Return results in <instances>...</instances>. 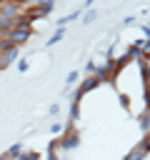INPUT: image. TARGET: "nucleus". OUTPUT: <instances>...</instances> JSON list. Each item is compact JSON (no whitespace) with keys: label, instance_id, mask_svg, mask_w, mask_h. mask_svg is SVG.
Listing matches in <instances>:
<instances>
[{"label":"nucleus","instance_id":"obj_3","mask_svg":"<svg viewBox=\"0 0 150 160\" xmlns=\"http://www.w3.org/2000/svg\"><path fill=\"white\" fill-rule=\"evenodd\" d=\"M95 85H100V80H98V75H90V78H85V82H82V88H80L78 92H80V95H85V92H88V90H92Z\"/></svg>","mask_w":150,"mask_h":160},{"label":"nucleus","instance_id":"obj_2","mask_svg":"<svg viewBox=\"0 0 150 160\" xmlns=\"http://www.w3.org/2000/svg\"><path fill=\"white\" fill-rule=\"evenodd\" d=\"M58 142H60V148H62V150H72V148L80 142V135H78V130H75V128H70V130H68Z\"/></svg>","mask_w":150,"mask_h":160},{"label":"nucleus","instance_id":"obj_1","mask_svg":"<svg viewBox=\"0 0 150 160\" xmlns=\"http://www.w3.org/2000/svg\"><path fill=\"white\" fill-rule=\"evenodd\" d=\"M30 35H32V22L22 15L20 20H18V25H15V30L8 35V40L15 45V48H20V45H25L28 40H30Z\"/></svg>","mask_w":150,"mask_h":160},{"label":"nucleus","instance_id":"obj_5","mask_svg":"<svg viewBox=\"0 0 150 160\" xmlns=\"http://www.w3.org/2000/svg\"><path fill=\"white\" fill-rule=\"evenodd\" d=\"M0 160H25V158H22V155H18V158H10V155H8V152H5V155H2V158H0Z\"/></svg>","mask_w":150,"mask_h":160},{"label":"nucleus","instance_id":"obj_4","mask_svg":"<svg viewBox=\"0 0 150 160\" xmlns=\"http://www.w3.org/2000/svg\"><path fill=\"white\" fill-rule=\"evenodd\" d=\"M22 158H25V160H40L38 152H22Z\"/></svg>","mask_w":150,"mask_h":160}]
</instances>
